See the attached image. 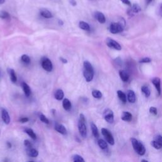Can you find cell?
<instances>
[{"label":"cell","mask_w":162,"mask_h":162,"mask_svg":"<svg viewBox=\"0 0 162 162\" xmlns=\"http://www.w3.org/2000/svg\"><path fill=\"white\" fill-rule=\"evenodd\" d=\"M84 76L87 82H91L94 77V70L92 65L89 61H85L84 62Z\"/></svg>","instance_id":"cell-1"},{"label":"cell","mask_w":162,"mask_h":162,"mask_svg":"<svg viewBox=\"0 0 162 162\" xmlns=\"http://www.w3.org/2000/svg\"><path fill=\"white\" fill-rule=\"evenodd\" d=\"M131 141L135 152L140 156L144 155L146 153V148L142 143L135 138H131Z\"/></svg>","instance_id":"cell-2"},{"label":"cell","mask_w":162,"mask_h":162,"mask_svg":"<svg viewBox=\"0 0 162 162\" xmlns=\"http://www.w3.org/2000/svg\"><path fill=\"white\" fill-rule=\"evenodd\" d=\"M124 30V27L122 24L119 22H113L110 24V31L113 34L122 32Z\"/></svg>","instance_id":"cell-3"},{"label":"cell","mask_w":162,"mask_h":162,"mask_svg":"<svg viewBox=\"0 0 162 162\" xmlns=\"http://www.w3.org/2000/svg\"><path fill=\"white\" fill-rule=\"evenodd\" d=\"M101 133H102L103 135L105 137V139L106 140V141H107L110 145H114V144H115V140H114L113 135L111 134V132H110V131H108L107 128H101Z\"/></svg>","instance_id":"cell-4"},{"label":"cell","mask_w":162,"mask_h":162,"mask_svg":"<svg viewBox=\"0 0 162 162\" xmlns=\"http://www.w3.org/2000/svg\"><path fill=\"white\" fill-rule=\"evenodd\" d=\"M41 66L44 70L47 72H51L53 70V65L51 60L46 57H43L41 59Z\"/></svg>","instance_id":"cell-5"},{"label":"cell","mask_w":162,"mask_h":162,"mask_svg":"<svg viewBox=\"0 0 162 162\" xmlns=\"http://www.w3.org/2000/svg\"><path fill=\"white\" fill-rule=\"evenodd\" d=\"M78 129L80 135L82 138H85L87 137V127L86 125V122H83L80 120H79Z\"/></svg>","instance_id":"cell-6"},{"label":"cell","mask_w":162,"mask_h":162,"mask_svg":"<svg viewBox=\"0 0 162 162\" xmlns=\"http://www.w3.org/2000/svg\"><path fill=\"white\" fill-rule=\"evenodd\" d=\"M106 45H107L110 48H113L115 49L116 50H122V47L120 46V44L117 42L116 40H113L111 38H107L106 40Z\"/></svg>","instance_id":"cell-7"},{"label":"cell","mask_w":162,"mask_h":162,"mask_svg":"<svg viewBox=\"0 0 162 162\" xmlns=\"http://www.w3.org/2000/svg\"><path fill=\"white\" fill-rule=\"evenodd\" d=\"M105 120L109 124H112L114 122V115L112 110L110 109H106L103 113Z\"/></svg>","instance_id":"cell-8"},{"label":"cell","mask_w":162,"mask_h":162,"mask_svg":"<svg viewBox=\"0 0 162 162\" xmlns=\"http://www.w3.org/2000/svg\"><path fill=\"white\" fill-rule=\"evenodd\" d=\"M141 11V8L138 4H134L132 6L131 8H129L127 11V13L129 16L132 17L134 15V14L138 13Z\"/></svg>","instance_id":"cell-9"},{"label":"cell","mask_w":162,"mask_h":162,"mask_svg":"<svg viewBox=\"0 0 162 162\" xmlns=\"http://www.w3.org/2000/svg\"><path fill=\"white\" fill-rule=\"evenodd\" d=\"M152 83L153 84V85L155 87L156 89L158 92V95L161 94V80L159 77H154L152 80Z\"/></svg>","instance_id":"cell-10"},{"label":"cell","mask_w":162,"mask_h":162,"mask_svg":"<svg viewBox=\"0 0 162 162\" xmlns=\"http://www.w3.org/2000/svg\"><path fill=\"white\" fill-rule=\"evenodd\" d=\"M54 129H55V131L59 132V133H60L63 135H65L67 133V129H66L65 127L60 124L57 123L56 124H55Z\"/></svg>","instance_id":"cell-11"},{"label":"cell","mask_w":162,"mask_h":162,"mask_svg":"<svg viewBox=\"0 0 162 162\" xmlns=\"http://www.w3.org/2000/svg\"><path fill=\"white\" fill-rule=\"evenodd\" d=\"M1 118L5 124H9L10 122V117L8 112L5 109L1 110Z\"/></svg>","instance_id":"cell-12"},{"label":"cell","mask_w":162,"mask_h":162,"mask_svg":"<svg viewBox=\"0 0 162 162\" xmlns=\"http://www.w3.org/2000/svg\"><path fill=\"white\" fill-rule=\"evenodd\" d=\"M94 17L99 23L101 24H104L106 22V18L103 13H102L100 12H96L94 13Z\"/></svg>","instance_id":"cell-13"},{"label":"cell","mask_w":162,"mask_h":162,"mask_svg":"<svg viewBox=\"0 0 162 162\" xmlns=\"http://www.w3.org/2000/svg\"><path fill=\"white\" fill-rule=\"evenodd\" d=\"M127 99L131 103H134L136 101V97L135 93L132 90H128L127 91Z\"/></svg>","instance_id":"cell-14"},{"label":"cell","mask_w":162,"mask_h":162,"mask_svg":"<svg viewBox=\"0 0 162 162\" xmlns=\"http://www.w3.org/2000/svg\"><path fill=\"white\" fill-rule=\"evenodd\" d=\"M121 119L124 121L126 122H131L132 120V114L128 112H123L122 114Z\"/></svg>","instance_id":"cell-15"},{"label":"cell","mask_w":162,"mask_h":162,"mask_svg":"<svg viewBox=\"0 0 162 162\" xmlns=\"http://www.w3.org/2000/svg\"><path fill=\"white\" fill-rule=\"evenodd\" d=\"M119 75L121 79L125 82H127L128 79H129V75H128V73L126 71L121 70V71H119Z\"/></svg>","instance_id":"cell-16"},{"label":"cell","mask_w":162,"mask_h":162,"mask_svg":"<svg viewBox=\"0 0 162 162\" xmlns=\"http://www.w3.org/2000/svg\"><path fill=\"white\" fill-rule=\"evenodd\" d=\"M27 154L30 157H33V158H36L39 155V152L38 150H36L34 148H28V149H27Z\"/></svg>","instance_id":"cell-17"},{"label":"cell","mask_w":162,"mask_h":162,"mask_svg":"<svg viewBox=\"0 0 162 162\" xmlns=\"http://www.w3.org/2000/svg\"><path fill=\"white\" fill-rule=\"evenodd\" d=\"M22 86L23 90L24 91V93L27 97H29L31 94V88L28 86V84L25 82L22 83Z\"/></svg>","instance_id":"cell-18"},{"label":"cell","mask_w":162,"mask_h":162,"mask_svg":"<svg viewBox=\"0 0 162 162\" xmlns=\"http://www.w3.org/2000/svg\"><path fill=\"white\" fill-rule=\"evenodd\" d=\"M40 15L46 18H51L53 17V15L49 10L46 9H41L40 10Z\"/></svg>","instance_id":"cell-19"},{"label":"cell","mask_w":162,"mask_h":162,"mask_svg":"<svg viewBox=\"0 0 162 162\" xmlns=\"http://www.w3.org/2000/svg\"><path fill=\"white\" fill-rule=\"evenodd\" d=\"M8 72L9 73L10 79H11V80H12V82H13V83L17 82V75H16L15 72L14 70H13L12 68H8Z\"/></svg>","instance_id":"cell-20"},{"label":"cell","mask_w":162,"mask_h":162,"mask_svg":"<svg viewBox=\"0 0 162 162\" xmlns=\"http://www.w3.org/2000/svg\"><path fill=\"white\" fill-rule=\"evenodd\" d=\"M63 107L66 111H70L72 108L71 102L70 101L69 99L65 98L63 101Z\"/></svg>","instance_id":"cell-21"},{"label":"cell","mask_w":162,"mask_h":162,"mask_svg":"<svg viewBox=\"0 0 162 162\" xmlns=\"http://www.w3.org/2000/svg\"><path fill=\"white\" fill-rule=\"evenodd\" d=\"M91 131H92V133H93V135H94V137H95L96 138H99V134L98 132V127L96 126L95 124H94L93 122H92L91 124Z\"/></svg>","instance_id":"cell-22"},{"label":"cell","mask_w":162,"mask_h":162,"mask_svg":"<svg viewBox=\"0 0 162 162\" xmlns=\"http://www.w3.org/2000/svg\"><path fill=\"white\" fill-rule=\"evenodd\" d=\"M24 132L26 133L28 135L30 136V137L34 140H36L37 139L36 134L34 133V131H33L32 128H25L24 129Z\"/></svg>","instance_id":"cell-23"},{"label":"cell","mask_w":162,"mask_h":162,"mask_svg":"<svg viewBox=\"0 0 162 162\" xmlns=\"http://www.w3.org/2000/svg\"><path fill=\"white\" fill-rule=\"evenodd\" d=\"M64 97V93L61 89H58L54 93V98H56L57 100H62Z\"/></svg>","instance_id":"cell-24"},{"label":"cell","mask_w":162,"mask_h":162,"mask_svg":"<svg viewBox=\"0 0 162 162\" xmlns=\"http://www.w3.org/2000/svg\"><path fill=\"white\" fill-rule=\"evenodd\" d=\"M117 95H118V97H119V98L120 99V101L122 102H123L124 103H126L127 96L124 92L119 90L117 91Z\"/></svg>","instance_id":"cell-25"},{"label":"cell","mask_w":162,"mask_h":162,"mask_svg":"<svg viewBox=\"0 0 162 162\" xmlns=\"http://www.w3.org/2000/svg\"><path fill=\"white\" fill-rule=\"evenodd\" d=\"M79 27L84 31H90L89 25L88 24L87 22H86L80 21L79 22Z\"/></svg>","instance_id":"cell-26"},{"label":"cell","mask_w":162,"mask_h":162,"mask_svg":"<svg viewBox=\"0 0 162 162\" xmlns=\"http://www.w3.org/2000/svg\"><path fill=\"white\" fill-rule=\"evenodd\" d=\"M141 91L142 93L145 94V96L146 98L149 97V96L151 94V91L150 89H149V87L146 86H143L141 87Z\"/></svg>","instance_id":"cell-27"},{"label":"cell","mask_w":162,"mask_h":162,"mask_svg":"<svg viewBox=\"0 0 162 162\" xmlns=\"http://www.w3.org/2000/svg\"><path fill=\"white\" fill-rule=\"evenodd\" d=\"M98 146H99V148L102 149H105L108 148V145L107 143L105 141H104L103 139H99L98 141Z\"/></svg>","instance_id":"cell-28"},{"label":"cell","mask_w":162,"mask_h":162,"mask_svg":"<svg viewBox=\"0 0 162 162\" xmlns=\"http://www.w3.org/2000/svg\"><path fill=\"white\" fill-rule=\"evenodd\" d=\"M92 95H93V96L94 98H96V99H100L103 96L101 92L98 90H93V91H92Z\"/></svg>","instance_id":"cell-29"},{"label":"cell","mask_w":162,"mask_h":162,"mask_svg":"<svg viewBox=\"0 0 162 162\" xmlns=\"http://www.w3.org/2000/svg\"><path fill=\"white\" fill-rule=\"evenodd\" d=\"M10 14L5 11H0V18L2 19H10Z\"/></svg>","instance_id":"cell-30"},{"label":"cell","mask_w":162,"mask_h":162,"mask_svg":"<svg viewBox=\"0 0 162 162\" xmlns=\"http://www.w3.org/2000/svg\"><path fill=\"white\" fill-rule=\"evenodd\" d=\"M21 60H22V61L24 62V63L26 64H29L31 63L30 57L27 56V55H26V54L22 55V57H21Z\"/></svg>","instance_id":"cell-31"},{"label":"cell","mask_w":162,"mask_h":162,"mask_svg":"<svg viewBox=\"0 0 162 162\" xmlns=\"http://www.w3.org/2000/svg\"><path fill=\"white\" fill-rule=\"evenodd\" d=\"M39 119H40V120L43 123H45L46 124H48L50 123V122H49V120L47 119V117L44 115V114L43 113H40V115H39Z\"/></svg>","instance_id":"cell-32"},{"label":"cell","mask_w":162,"mask_h":162,"mask_svg":"<svg viewBox=\"0 0 162 162\" xmlns=\"http://www.w3.org/2000/svg\"><path fill=\"white\" fill-rule=\"evenodd\" d=\"M73 162H85V160L81 156L76 154L73 156Z\"/></svg>","instance_id":"cell-33"},{"label":"cell","mask_w":162,"mask_h":162,"mask_svg":"<svg viewBox=\"0 0 162 162\" xmlns=\"http://www.w3.org/2000/svg\"><path fill=\"white\" fill-rule=\"evenodd\" d=\"M151 145H152L154 148L156 149H160L161 148V146H160V145L156 141H153L151 142Z\"/></svg>","instance_id":"cell-34"},{"label":"cell","mask_w":162,"mask_h":162,"mask_svg":"<svg viewBox=\"0 0 162 162\" xmlns=\"http://www.w3.org/2000/svg\"><path fill=\"white\" fill-rule=\"evenodd\" d=\"M152 61V59L148 57H145L141 58V60H139V63L140 64H148V63H150Z\"/></svg>","instance_id":"cell-35"},{"label":"cell","mask_w":162,"mask_h":162,"mask_svg":"<svg viewBox=\"0 0 162 162\" xmlns=\"http://www.w3.org/2000/svg\"><path fill=\"white\" fill-rule=\"evenodd\" d=\"M24 145L25 146H26L27 148H32V143L30 141H29V140L27 139H25V141H24Z\"/></svg>","instance_id":"cell-36"},{"label":"cell","mask_w":162,"mask_h":162,"mask_svg":"<svg viewBox=\"0 0 162 162\" xmlns=\"http://www.w3.org/2000/svg\"><path fill=\"white\" fill-rule=\"evenodd\" d=\"M149 113L153 114V115H156L157 113H158L157 108L156 107H153V106H152V107H151L149 108Z\"/></svg>","instance_id":"cell-37"},{"label":"cell","mask_w":162,"mask_h":162,"mask_svg":"<svg viewBox=\"0 0 162 162\" xmlns=\"http://www.w3.org/2000/svg\"><path fill=\"white\" fill-rule=\"evenodd\" d=\"M155 139H156L155 141L159 143L160 146H161V148H162V136L161 135H157L156 138H155Z\"/></svg>","instance_id":"cell-38"},{"label":"cell","mask_w":162,"mask_h":162,"mask_svg":"<svg viewBox=\"0 0 162 162\" xmlns=\"http://www.w3.org/2000/svg\"><path fill=\"white\" fill-rule=\"evenodd\" d=\"M29 121V119L27 117H23V118H21L19 120V122L21 123H26Z\"/></svg>","instance_id":"cell-39"},{"label":"cell","mask_w":162,"mask_h":162,"mask_svg":"<svg viewBox=\"0 0 162 162\" xmlns=\"http://www.w3.org/2000/svg\"><path fill=\"white\" fill-rule=\"evenodd\" d=\"M120 1L122 2L123 3H124V4L127 5L128 6H131V3L129 0H120Z\"/></svg>","instance_id":"cell-40"},{"label":"cell","mask_w":162,"mask_h":162,"mask_svg":"<svg viewBox=\"0 0 162 162\" xmlns=\"http://www.w3.org/2000/svg\"><path fill=\"white\" fill-rule=\"evenodd\" d=\"M69 2L71 4V5H72L73 6H75L77 5V2H76L75 0H69Z\"/></svg>","instance_id":"cell-41"},{"label":"cell","mask_w":162,"mask_h":162,"mask_svg":"<svg viewBox=\"0 0 162 162\" xmlns=\"http://www.w3.org/2000/svg\"><path fill=\"white\" fill-rule=\"evenodd\" d=\"M60 60L62 62V63H64V64H67V60H66L65 58H60Z\"/></svg>","instance_id":"cell-42"},{"label":"cell","mask_w":162,"mask_h":162,"mask_svg":"<svg viewBox=\"0 0 162 162\" xmlns=\"http://www.w3.org/2000/svg\"><path fill=\"white\" fill-rule=\"evenodd\" d=\"M159 14L160 15V16L162 17V3L161 5L160 6V8H159Z\"/></svg>","instance_id":"cell-43"},{"label":"cell","mask_w":162,"mask_h":162,"mask_svg":"<svg viewBox=\"0 0 162 162\" xmlns=\"http://www.w3.org/2000/svg\"><path fill=\"white\" fill-rule=\"evenodd\" d=\"M6 144H7V146H8V148H12V144H11V143H10V142H8L6 143Z\"/></svg>","instance_id":"cell-44"},{"label":"cell","mask_w":162,"mask_h":162,"mask_svg":"<svg viewBox=\"0 0 162 162\" xmlns=\"http://www.w3.org/2000/svg\"><path fill=\"white\" fill-rule=\"evenodd\" d=\"M5 2V0H0V5L3 4Z\"/></svg>","instance_id":"cell-45"},{"label":"cell","mask_w":162,"mask_h":162,"mask_svg":"<svg viewBox=\"0 0 162 162\" xmlns=\"http://www.w3.org/2000/svg\"><path fill=\"white\" fill-rule=\"evenodd\" d=\"M152 1V0H146V3L149 4V3H150Z\"/></svg>","instance_id":"cell-46"},{"label":"cell","mask_w":162,"mask_h":162,"mask_svg":"<svg viewBox=\"0 0 162 162\" xmlns=\"http://www.w3.org/2000/svg\"><path fill=\"white\" fill-rule=\"evenodd\" d=\"M59 22H60V23H59V24H60V25H61L64 24L63 22H62V21H61V20H59Z\"/></svg>","instance_id":"cell-47"},{"label":"cell","mask_w":162,"mask_h":162,"mask_svg":"<svg viewBox=\"0 0 162 162\" xmlns=\"http://www.w3.org/2000/svg\"><path fill=\"white\" fill-rule=\"evenodd\" d=\"M141 162H149L148 161H147V160H141Z\"/></svg>","instance_id":"cell-48"},{"label":"cell","mask_w":162,"mask_h":162,"mask_svg":"<svg viewBox=\"0 0 162 162\" xmlns=\"http://www.w3.org/2000/svg\"><path fill=\"white\" fill-rule=\"evenodd\" d=\"M29 162H34V161H29Z\"/></svg>","instance_id":"cell-49"}]
</instances>
